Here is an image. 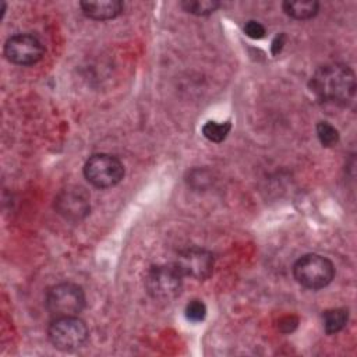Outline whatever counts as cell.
<instances>
[{
  "instance_id": "6da1fadb",
  "label": "cell",
  "mask_w": 357,
  "mask_h": 357,
  "mask_svg": "<svg viewBox=\"0 0 357 357\" xmlns=\"http://www.w3.org/2000/svg\"><path fill=\"white\" fill-rule=\"evenodd\" d=\"M308 86L318 100L344 106L354 96L356 75L349 66L331 63L315 70Z\"/></svg>"
},
{
  "instance_id": "7a4b0ae2",
  "label": "cell",
  "mask_w": 357,
  "mask_h": 357,
  "mask_svg": "<svg viewBox=\"0 0 357 357\" xmlns=\"http://www.w3.org/2000/svg\"><path fill=\"white\" fill-rule=\"evenodd\" d=\"M86 304L85 293L81 286L63 282L52 286L46 291L45 305L53 318L78 315Z\"/></svg>"
},
{
  "instance_id": "3957f363",
  "label": "cell",
  "mask_w": 357,
  "mask_h": 357,
  "mask_svg": "<svg viewBox=\"0 0 357 357\" xmlns=\"http://www.w3.org/2000/svg\"><path fill=\"white\" fill-rule=\"evenodd\" d=\"M293 275L298 284L310 290H319L326 287L333 276V264L319 254H307L298 258L293 266Z\"/></svg>"
},
{
  "instance_id": "277c9868",
  "label": "cell",
  "mask_w": 357,
  "mask_h": 357,
  "mask_svg": "<svg viewBox=\"0 0 357 357\" xmlns=\"http://www.w3.org/2000/svg\"><path fill=\"white\" fill-rule=\"evenodd\" d=\"M183 275L176 264H160L149 268L145 276V289L148 294L160 301L176 298L183 287Z\"/></svg>"
},
{
  "instance_id": "5b68a950",
  "label": "cell",
  "mask_w": 357,
  "mask_h": 357,
  "mask_svg": "<svg viewBox=\"0 0 357 357\" xmlns=\"http://www.w3.org/2000/svg\"><path fill=\"white\" fill-rule=\"evenodd\" d=\"M88 326L78 318V315L53 318L47 328L50 343L61 351H74L79 349L88 340Z\"/></svg>"
},
{
  "instance_id": "8992f818",
  "label": "cell",
  "mask_w": 357,
  "mask_h": 357,
  "mask_svg": "<svg viewBox=\"0 0 357 357\" xmlns=\"http://www.w3.org/2000/svg\"><path fill=\"white\" fill-rule=\"evenodd\" d=\"M84 176L96 188H110L121 181L124 166L113 155L95 153L85 162Z\"/></svg>"
},
{
  "instance_id": "52a82bcc",
  "label": "cell",
  "mask_w": 357,
  "mask_h": 357,
  "mask_svg": "<svg viewBox=\"0 0 357 357\" xmlns=\"http://www.w3.org/2000/svg\"><path fill=\"white\" fill-rule=\"evenodd\" d=\"M45 54L43 43L31 33H17L4 43V56L8 61L18 66H32Z\"/></svg>"
},
{
  "instance_id": "ba28073f",
  "label": "cell",
  "mask_w": 357,
  "mask_h": 357,
  "mask_svg": "<svg viewBox=\"0 0 357 357\" xmlns=\"http://www.w3.org/2000/svg\"><path fill=\"white\" fill-rule=\"evenodd\" d=\"M54 209L67 220H82L91 211L89 194L79 185H68L56 195Z\"/></svg>"
},
{
  "instance_id": "9c48e42d",
  "label": "cell",
  "mask_w": 357,
  "mask_h": 357,
  "mask_svg": "<svg viewBox=\"0 0 357 357\" xmlns=\"http://www.w3.org/2000/svg\"><path fill=\"white\" fill-rule=\"evenodd\" d=\"M174 264L183 276L205 280L213 271V255L205 248L190 247L178 252Z\"/></svg>"
},
{
  "instance_id": "30bf717a",
  "label": "cell",
  "mask_w": 357,
  "mask_h": 357,
  "mask_svg": "<svg viewBox=\"0 0 357 357\" xmlns=\"http://www.w3.org/2000/svg\"><path fill=\"white\" fill-rule=\"evenodd\" d=\"M79 7L82 13L96 21L113 20L123 11V3L117 0H102V1H81Z\"/></svg>"
},
{
  "instance_id": "8fae6325",
  "label": "cell",
  "mask_w": 357,
  "mask_h": 357,
  "mask_svg": "<svg viewBox=\"0 0 357 357\" xmlns=\"http://www.w3.org/2000/svg\"><path fill=\"white\" fill-rule=\"evenodd\" d=\"M319 10L318 1H284L283 11L294 20H310Z\"/></svg>"
},
{
  "instance_id": "7c38bea8",
  "label": "cell",
  "mask_w": 357,
  "mask_h": 357,
  "mask_svg": "<svg viewBox=\"0 0 357 357\" xmlns=\"http://www.w3.org/2000/svg\"><path fill=\"white\" fill-rule=\"evenodd\" d=\"M324 329L328 335H333L340 332L349 319V311L344 308H332L326 310L322 315Z\"/></svg>"
},
{
  "instance_id": "4fadbf2b",
  "label": "cell",
  "mask_w": 357,
  "mask_h": 357,
  "mask_svg": "<svg viewBox=\"0 0 357 357\" xmlns=\"http://www.w3.org/2000/svg\"><path fill=\"white\" fill-rule=\"evenodd\" d=\"M230 130H231L230 121H225V123L206 121L202 127V134L211 142H222L227 137Z\"/></svg>"
},
{
  "instance_id": "5bb4252c",
  "label": "cell",
  "mask_w": 357,
  "mask_h": 357,
  "mask_svg": "<svg viewBox=\"0 0 357 357\" xmlns=\"http://www.w3.org/2000/svg\"><path fill=\"white\" fill-rule=\"evenodd\" d=\"M180 6L184 11L194 15H208L212 14L220 4L215 0H185Z\"/></svg>"
},
{
  "instance_id": "9a60e30c",
  "label": "cell",
  "mask_w": 357,
  "mask_h": 357,
  "mask_svg": "<svg viewBox=\"0 0 357 357\" xmlns=\"http://www.w3.org/2000/svg\"><path fill=\"white\" fill-rule=\"evenodd\" d=\"M317 135L324 146H335L339 142V131L328 121H319L317 124Z\"/></svg>"
},
{
  "instance_id": "2e32d148",
  "label": "cell",
  "mask_w": 357,
  "mask_h": 357,
  "mask_svg": "<svg viewBox=\"0 0 357 357\" xmlns=\"http://www.w3.org/2000/svg\"><path fill=\"white\" fill-rule=\"evenodd\" d=\"M185 318L191 322H201L206 317V305L201 300H192L185 305Z\"/></svg>"
},
{
  "instance_id": "e0dca14e",
  "label": "cell",
  "mask_w": 357,
  "mask_h": 357,
  "mask_svg": "<svg viewBox=\"0 0 357 357\" xmlns=\"http://www.w3.org/2000/svg\"><path fill=\"white\" fill-rule=\"evenodd\" d=\"M244 32L251 39H262L265 36V33H266L265 26L261 22L255 21V20H250V21L245 22Z\"/></svg>"
},
{
  "instance_id": "ac0fdd59",
  "label": "cell",
  "mask_w": 357,
  "mask_h": 357,
  "mask_svg": "<svg viewBox=\"0 0 357 357\" xmlns=\"http://www.w3.org/2000/svg\"><path fill=\"white\" fill-rule=\"evenodd\" d=\"M286 42V35L284 33H279L275 36V39L272 40V54H278L280 53V50L283 49V45Z\"/></svg>"
}]
</instances>
